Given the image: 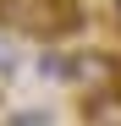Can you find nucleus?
Returning <instances> with one entry per match:
<instances>
[{
    "label": "nucleus",
    "instance_id": "obj_1",
    "mask_svg": "<svg viewBox=\"0 0 121 126\" xmlns=\"http://www.w3.org/2000/svg\"><path fill=\"white\" fill-rule=\"evenodd\" d=\"M0 22L17 38H39V44H60L88 28L83 0H0Z\"/></svg>",
    "mask_w": 121,
    "mask_h": 126
},
{
    "label": "nucleus",
    "instance_id": "obj_2",
    "mask_svg": "<svg viewBox=\"0 0 121 126\" xmlns=\"http://www.w3.org/2000/svg\"><path fill=\"white\" fill-rule=\"evenodd\" d=\"M83 126H121V82H105L94 88L83 104Z\"/></svg>",
    "mask_w": 121,
    "mask_h": 126
}]
</instances>
